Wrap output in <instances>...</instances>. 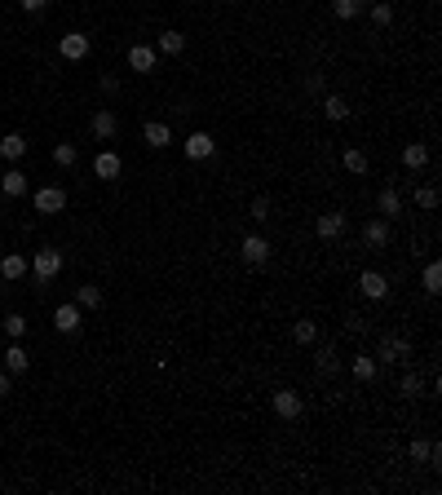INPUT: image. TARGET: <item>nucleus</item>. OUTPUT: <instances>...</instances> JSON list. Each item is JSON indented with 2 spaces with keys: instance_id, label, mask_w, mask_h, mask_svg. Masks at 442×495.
<instances>
[{
  "instance_id": "7c9ffc66",
  "label": "nucleus",
  "mask_w": 442,
  "mask_h": 495,
  "mask_svg": "<svg viewBox=\"0 0 442 495\" xmlns=\"http://www.w3.org/2000/svg\"><path fill=\"white\" fill-rule=\"evenodd\" d=\"M314 362H319V372H323V376H332V372L340 367V362H336V350H332V345H323V350H319V358H314Z\"/></svg>"
},
{
  "instance_id": "f8f14e48",
  "label": "nucleus",
  "mask_w": 442,
  "mask_h": 495,
  "mask_svg": "<svg viewBox=\"0 0 442 495\" xmlns=\"http://www.w3.org/2000/svg\"><path fill=\"white\" fill-rule=\"evenodd\" d=\"M212 151H217V142H212L208 133H190V138H186V155H190V159H208Z\"/></svg>"
},
{
  "instance_id": "9b49d317",
  "label": "nucleus",
  "mask_w": 442,
  "mask_h": 495,
  "mask_svg": "<svg viewBox=\"0 0 442 495\" xmlns=\"http://www.w3.org/2000/svg\"><path fill=\"white\" fill-rule=\"evenodd\" d=\"M120 169H124V164H120V155H116V151H102V155L93 159V173L102 177V181H116V177H120Z\"/></svg>"
},
{
  "instance_id": "6ab92c4d",
  "label": "nucleus",
  "mask_w": 442,
  "mask_h": 495,
  "mask_svg": "<svg viewBox=\"0 0 442 495\" xmlns=\"http://www.w3.org/2000/svg\"><path fill=\"white\" fill-rule=\"evenodd\" d=\"M0 190H5L9 200H18V195H27V177H23L18 169H9L5 177H0Z\"/></svg>"
},
{
  "instance_id": "4c0bfd02",
  "label": "nucleus",
  "mask_w": 442,
  "mask_h": 495,
  "mask_svg": "<svg viewBox=\"0 0 442 495\" xmlns=\"http://www.w3.org/2000/svg\"><path fill=\"white\" fill-rule=\"evenodd\" d=\"M18 5H23L27 13H36V9H44V5H49V0H18Z\"/></svg>"
},
{
  "instance_id": "ddd939ff",
  "label": "nucleus",
  "mask_w": 442,
  "mask_h": 495,
  "mask_svg": "<svg viewBox=\"0 0 442 495\" xmlns=\"http://www.w3.org/2000/svg\"><path fill=\"white\" fill-rule=\"evenodd\" d=\"M403 164H407V169H412V173H420L424 164H429V146H424V142H412V146H403Z\"/></svg>"
},
{
  "instance_id": "a211bd4d",
  "label": "nucleus",
  "mask_w": 442,
  "mask_h": 495,
  "mask_svg": "<svg viewBox=\"0 0 442 495\" xmlns=\"http://www.w3.org/2000/svg\"><path fill=\"white\" fill-rule=\"evenodd\" d=\"M0 155H5V159H23L27 155V138L23 133H5V138H0Z\"/></svg>"
},
{
  "instance_id": "5701e85b",
  "label": "nucleus",
  "mask_w": 442,
  "mask_h": 495,
  "mask_svg": "<svg viewBox=\"0 0 442 495\" xmlns=\"http://www.w3.org/2000/svg\"><path fill=\"white\" fill-rule=\"evenodd\" d=\"M292 336H297V345H314V341H319V323H314V319H297Z\"/></svg>"
},
{
  "instance_id": "9d476101",
  "label": "nucleus",
  "mask_w": 442,
  "mask_h": 495,
  "mask_svg": "<svg viewBox=\"0 0 442 495\" xmlns=\"http://www.w3.org/2000/svg\"><path fill=\"white\" fill-rule=\"evenodd\" d=\"M142 138H146V146H155V151H164V146L173 142V128L164 124V120H151V124L142 128Z\"/></svg>"
},
{
  "instance_id": "6e6552de",
  "label": "nucleus",
  "mask_w": 442,
  "mask_h": 495,
  "mask_svg": "<svg viewBox=\"0 0 442 495\" xmlns=\"http://www.w3.org/2000/svg\"><path fill=\"white\" fill-rule=\"evenodd\" d=\"M358 288H363V296H372V301H385V296H389V279L381 270H363Z\"/></svg>"
},
{
  "instance_id": "a878e982",
  "label": "nucleus",
  "mask_w": 442,
  "mask_h": 495,
  "mask_svg": "<svg viewBox=\"0 0 442 495\" xmlns=\"http://www.w3.org/2000/svg\"><path fill=\"white\" fill-rule=\"evenodd\" d=\"M323 115H327V120H350V102H345V97H327V102H323Z\"/></svg>"
},
{
  "instance_id": "bb28decb",
  "label": "nucleus",
  "mask_w": 442,
  "mask_h": 495,
  "mask_svg": "<svg viewBox=\"0 0 442 495\" xmlns=\"http://www.w3.org/2000/svg\"><path fill=\"white\" fill-rule=\"evenodd\" d=\"M5 367H9L13 376L27 372V350H23V345H9V350H5Z\"/></svg>"
},
{
  "instance_id": "39448f33",
  "label": "nucleus",
  "mask_w": 442,
  "mask_h": 495,
  "mask_svg": "<svg viewBox=\"0 0 442 495\" xmlns=\"http://www.w3.org/2000/svg\"><path fill=\"white\" fill-rule=\"evenodd\" d=\"M31 204H36V212H62V208H67V190H62V186H44V190H36V200H31Z\"/></svg>"
},
{
  "instance_id": "72a5a7b5",
  "label": "nucleus",
  "mask_w": 442,
  "mask_h": 495,
  "mask_svg": "<svg viewBox=\"0 0 442 495\" xmlns=\"http://www.w3.org/2000/svg\"><path fill=\"white\" fill-rule=\"evenodd\" d=\"M345 169L350 173H367V155L363 151H345Z\"/></svg>"
},
{
  "instance_id": "2f4dec72",
  "label": "nucleus",
  "mask_w": 442,
  "mask_h": 495,
  "mask_svg": "<svg viewBox=\"0 0 442 495\" xmlns=\"http://www.w3.org/2000/svg\"><path fill=\"white\" fill-rule=\"evenodd\" d=\"M372 23H376V27H389V23H394V5L376 0V5H372Z\"/></svg>"
},
{
  "instance_id": "c756f323",
  "label": "nucleus",
  "mask_w": 442,
  "mask_h": 495,
  "mask_svg": "<svg viewBox=\"0 0 442 495\" xmlns=\"http://www.w3.org/2000/svg\"><path fill=\"white\" fill-rule=\"evenodd\" d=\"M54 164H58V169H71V164H75V146L71 142H58L54 146Z\"/></svg>"
},
{
  "instance_id": "aec40b11",
  "label": "nucleus",
  "mask_w": 442,
  "mask_h": 495,
  "mask_svg": "<svg viewBox=\"0 0 442 495\" xmlns=\"http://www.w3.org/2000/svg\"><path fill=\"white\" fill-rule=\"evenodd\" d=\"M350 372H354V381H363V385L376 381V358H372V354H358V358L350 362Z\"/></svg>"
},
{
  "instance_id": "f257e3e1",
  "label": "nucleus",
  "mask_w": 442,
  "mask_h": 495,
  "mask_svg": "<svg viewBox=\"0 0 442 495\" xmlns=\"http://www.w3.org/2000/svg\"><path fill=\"white\" fill-rule=\"evenodd\" d=\"M270 407H274V416H279V420H301V411H305V403H301L297 389H274Z\"/></svg>"
},
{
  "instance_id": "58836bf2",
  "label": "nucleus",
  "mask_w": 442,
  "mask_h": 495,
  "mask_svg": "<svg viewBox=\"0 0 442 495\" xmlns=\"http://www.w3.org/2000/svg\"><path fill=\"white\" fill-rule=\"evenodd\" d=\"M5 393H9V376L0 372V398H5Z\"/></svg>"
},
{
  "instance_id": "412c9836",
  "label": "nucleus",
  "mask_w": 442,
  "mask_h": 495,
  "mask_svg": "<svg viewBox=\"0 0 442 495\" xmlns=\"http://www.w3.org/2000/svg\"><path fill=\"white\" fill-rule=\"evenodd\" d=\"M420 288L429 292V296H438V292H442V266H438V261H429V266H424V274H420Z\"/></svg>"
},
{
  "instance_id": "20e7f679",
  "label": "nucleus",
  "mask_w": 442,
  "mask_h": 495,
  "mask_svg": "<svg viewBox=\"0 0 442 495\" xmlns=\"http://www.w3.org/2000/svg\"><path fill=\"white\" fill-rule=\"evenodd\" d=\"M407 354H412V341L398 336V332L381 336V345H376V358H381V362H398V358H407Z\"/></svg>"
},
{
  "instance_id": "c85d7f7f",
  "label": "nucleus",
  "mask_w": 442,
  "mask_h": 495,
  "mask_svg": "<svg viewBox=\"0 0 442 495\" xmlns=\"http://www.w3.org/2000/svg\"><path fill=\"white\" fill-rule=\"evenodd\" d=\"M0 274H5V279H23L27 274V257H5V261H0Z\"/></svg>"
},
{
  "instance_id": "e433bc0d",
  "label": "nucleus",
  "mask_w": 442,
  "mask_h": 495,
  "mask_svg": "<svg viewBox=\"0 0 442 495\" xmlns=\"http://www.w3.org/2000/svg\"><path fill=\"white\" fill-rule=\"evenodd\" d=\"M305 89H309V93H323V75L309 71V75H305Z\"/></svg>"
},
{
  "instance_id": "c9c22d12",
  "label": "nucleus",
  "mask_w": 442,
  "mask_h": 495,
  "mask_svg": "<svg viewBox=\"0 0 442 495\" xmlns=\"http://www.w3.org/2000/svg\"><path fill=\"white\" fill-rule=\"evenodd\" d=\"M5 332H9L13 341H18V336L27 332V319H23V314H9V319H5Z\"/></svg>"
},
{
  "instance_id": "7ed1b4c3",
  "label": "nucleus",
  "mask_w": 442,
  "mask_h": 495,
  "mask_svg": "<svg viewBox=\"0 0 442 495\" xmlns=\"http://www.w3.org/2000/svg\"><path fill=\"white\" fill-rule=\"evenodd\" d=\"M31 270H36V279H40V283L58 279V270H62V252H58V248H40V252H36V261H31Z\"/></svg>"
},
{
  "instance_id": "f704fd0d",
  "label": "nucleus",
  "mask_w": 442,
  "mask_h": 495,
  "mask_svg": "<svg viewBox=\"0 0 442 495\" xmlns=\"http://www.w3.org/2000/svg\"><path fill=\"white\" fill-rule=\"evenodd\" d=\"M252 221H270V200H266V195H257V200H252Z\"/></svg>"
},
{
  "instance_id": "dca6fc26",
  "label": "nucleus",
  "mask_w": 442,
  "mask_h": 495,
  "mask_svg": "<svg viewBox=\"0 0 442 495\" xmlns=\"http://www.w3.org/2000/svg\"><path fill=\"white\" fill-rule=\"evenodd\" d=\"M376 208H381V217H398V212H403L398 190H394V186H385L381 195H376Z\"/></svg>"
},
{
  "instance_id": "cd10ccee",
  "label": "nucleus",
  "mask_w": 442,
  "mask_h": 495,
  "mask_svg": "<svg viewBox=\"0 0 442 495\" xmlns=\"http://www.w3.org/2000/svg\"><path fill=\"white\" fill-rule=\"evenodd\" d=\"M398 389H403V398H420V393H429V389H424V381H420V376H416V372H407Z\"/></svg>"
},
{
  "instance_id": "4468645a",
  "label": "nucleus",
  "mask_w": 442,
  "mask_h": 495,
  "mask_svg": "<svg viewBox=\"0 0 442 495\" xmlns=\"http://www.w3.org/2000/svg\"><path fill=\"white\" fill-rule=\"evenodd\" d=\"M363 243H367V248H389V226H385V217L363 226Z\"/></svg>"
},
{
  "instance_id": "b1692460",
  "label": "nucleus",
  "mask_w": 442,
  "mask_h": 495,
  "mask_svg": "<svg viewBox=\"0 0 442 495\" xmlns=\"http://www.w3.org/2000/svg\"><path fill=\"white\" fill-rule=\"evenodd\" d=\"M332 13H336L340 23H350V18L363 13V0H332Z\"/></svg>"
},
{
  "instance_id": "393cba45",
  "label": "nucleus",
  "mask_w": 442,
  "mask_h": 495,
  "mask_svg": "<svg viewBox=\"0 0 442 495\" xmlns=\"http://www.w3.org/2000/svg\"><path fill=\"white\" fill-rule=\"evenodd\" d=\"M182 49H186V36H182V31H164V36H159V54H182Z\"/></svg>"
},
{
  "instance_id": "1a4fd4ad",
  "label": "nucleus",
  "mask_w": 442,
  "mask_h": 495,
  "mask_svg": "<svg viewBox=\"0 0 442 495\" xmlns=\"http://www.w3.org/2000/svg\"><path fill=\"white\" fill-rule=\"evenodd\" d=\"M128 67L142 71V75H151L155 71V49L151 44H133V49H128Z\"/></svg>"
},
{
  "instance_id": "4be33fe9",
  "label": "nucleus",
  "mask_w": 442,
  "mask_h": 495,
  "mask_svg": "<svg viewBox=\"0 0 442 495\" xmlns=\"http://www.w3.org/2000/svg\"><path fill=\"white\" fill-rule=\"evenodd\" d=\"M75 305H80V310H97V305H102V288H97V283H85V288L75 292Z\"/></svg>"
},
{
  "instance_id": "f3484780",
  "label": "nucleus",
  "mask_w": 442,
  "mask_h": 495,
  "mask_svg": "<svg viewBox=\"0 0 442 495\" xmlns=\"http://www.w3.org/2000/svg\"><path fill=\"white\" fill-rule=\"evenodd\" d=\"M116 128H120L116 111H106V106H102V111L93 115V133H97V138H116Z\"/></svg>"
},
{
  "instance_id": "473e14b6",
  "label": "nucleus",
  "mask_w": 442,
  "mask_h": 495,
  "mask_svg": "<svg viewBox=\"0 0 442 495\" xmlns=\"http://www.w3.org/2000/svg\"><path fill=\"white\" fill-rule=\"evenodd\" d=\"M416 204H420L424 212H434V208H438V186H420V190H416Z\"/></svg>"
},
{
  "instance_id": "0eeeda50",
  "label": "nucleus",
  "mask_w": 442,
  "mask_h": 495,
  "mask_svg": "<svg viewBox=\"0 0 442 495\" xmlns=\"http://www.w3.org/2000/svg\"><path fill=\"white\" fill-rule=\"evenodd\" d=\"M58 49H62V58H67V62H80L89 54V36H85V31H67V36L58 40Z\"/></svg>"
},
{
  "instance_id": "f03ea898",
  "label": "nucleus",
  "mask_w": 442,
  "mask_h": 495,
  "mask_svg": "<svg viewBox=\"0 0 442 495\" xmlns=\"http://www.w3.org/2000/svg\"><path fill=\"white\" fill-rule=\"evenodd\" d=\"M270 252H274V248H270V239H266V235H248V239L239 243V257L248 261V266H266Z\"/></svg>"
},
{
  "instance_id": "423d86ee",
  "label": "nucleus",
  "mask_w": 442,
  "mask_h": 495,
  "mask_svg": "<svg viewBox=\"0 0 442 495\" xmlns=\"http://www.w3.org/2000/svg\"><path fill=\"white\" fill-rule=\"evenodd\" d=\"M314 230H319V239H323V243H336L340 235H345V212H323Z\"/></svg>"
},
{
  "instance_id": "2eb2a0df",
  "label": "nucleus",
  "mask_w": 442,
  "mask_h": 495,
  "mask_svg": "<svg viewBox=\"0 0 442 495\" xmlns=\"http://www.w3.org/2000/svg\"><path fill=\"white\" fill-rule=\"evenodd\" d=\"M54 327L58 332H75L80 327V305H58L54 310Z\"/></svg>"
}]
</instances>
